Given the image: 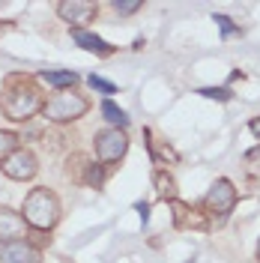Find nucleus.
Returning a JSON list of instances; mask_svg holds the SVG:
<instances>
[{
	"label": "nucleus",
	"mask_w": 260,
	"mask_h": 263,
	"mask_svg": "<svg viewBox=\"0 0 260 263\" xmlns=\"http://www.w3.org/2000/svg\"><path fill=\"white\" fill-rule=\"evenodd\" d=\"M45 105V96L39 90V84L33 75H24V72H15L6 78V87H3V96H0V111L6 120L12 123H27L33 114H39Z\"/></svg>",
	"instance_id": "obj_1"
},
{
	"label": "nucleus",
	"mask_w": 260,
	"mask_h": 263,
	"mask_svg": "<svg viewBox=\"0 0 260 263\" xmlns=\"http://www.w3.org/2000/svg\"><path fill=\"white\" fill-rule=\"evenodd\" d=\"M21 213H24L27 228L48 233V230H54V224L60 221V200H57V195H54L51 189H45V185H36V189H30V192H27Z\"/></svg>",
	"instance_id": "obj_2"
},
{
	"label": "nucleus",
	"mask_w": 260,
	"mask_h": 263,
	"mask_svg": "<svg viewBox=\"0 0 260 263\" xmlns=\"http://www.w3.org/2000/svg\"><path fill=\"white\" fill-rule=\"evenodd\" d=\"M236 200H239V192H236V185L228 180V177H221V180H215L210 185V192L203 197V215L210 218V228H221L225 221H228V215L233 213V206H236Z\"/></svg>",
	"instance_id": "obj_3"
},
{
	"label": "nucleus",
	"mask_w": 260,
	"mask_h": 263,
	"mask_svg": "<svg viewBox=\"0 0 260 263\" xmlns=\"http://www.w3.org/2000/svg\"><path fill=\"white\" fill-rule=\"evenodd\" d=\"M87 111H90L87 96L75 93V90H57V93L48 96L45 105H42V114H45L48 123H75V120H81Z\"/></svg>",
	"instance_id": "obj_4"
},
{
	"label": "nucleus",
	"mask_w": 260,
	"mask_h": 263,
	"mask_svg": "<svg viewBox=\"0 0 260 263\" xmlns=\"http://www.w3.org/2000/svg\"><path fill=\"white\" fill-rule=\"evenodd\" d=\"M93 147H96V159L102 164H117L129 149V138H126L123 129H102L96 132Z\"/></svg>",
	"instance_id": "obj_5"
},
{
	"label": "nucleus",
	"mask_w": 260,
	"mask_h": 263,
	"mask_svg": "<svg viewBox=\"0 0 260 263\" xmlns=\"http://www.w3.org/2000/svg\"><path fill=\"white\" fill-rule=\"evenodd\" d=\"M0 171H3V177H9V180L27 182V180H33V177L39 174V159H36V153H33V149L18 147L9 159H3V162H0Z\"/></svg>",
	"instance_id": "obj_6"
},
{
	"label": "nucleus",
	"mask_w": 260,
	"mask_h": 263,
	"mask_svg": "<svg viewBox=\"0 0 260 263\" xmlns=\"http://www.w3.org/2000/svg\"><path fill=\"white\" fill-rule=\"evenodd\" d=\"M57 15L72 30H84L99 15V3H93V0H63V3H57Z\"/></svg>",
	"instance_id": "obj_7"
},
{
	"label": "nucleus",
	"mask_w": 260,
	"mask_h": 263,
	"mask_svg": "<svg viewBox=\"0 0 260 263\" xmlns=\"http://www.w3.org/2000/svg\"><path fill=\"white\" fill-rule=\"evenodd\" d=\"M168 206H171V218H174V228L179 230H210V218L200 213V210H195L192 203H182V200H168Z\"/></svg>",
	"instance_id": "obj_8"
},
{
	"label": "nucleus",
	"mask_w": 260,
	"mask_h": 263,
	"mask_svg": "<svg viewBox=\"0 0 260 263\" xmlns=\"http://www.w3.org/2000/svg\"><path fill=\"white\" fill-rule=\"evenodd\" d=\"M0 263H42V254L36 246H30V239L0 242Z\"/></svg>",
	"instance_id": "obj_9"
},
{
	"label": "nucleus",
	"mask_w": 260,
	"mask_h": 263,
	"mask_svg": "<svg viewBox=\"0 0 260 263\" xmlns=\"http://www.w3.org/2000/svg\"><path fill=\"white\" fill-rule=\"evenodd\" d=\"M27 233V221L24 215L9 210V206H0V242H15V239H24Z\"/></svg>",
	"instance_id": "obj_10"
},
{
	"label": "nucleus",
	"mask_w": 260,
	"mask_h": 263,
	"mask_svg": "<svg viewBox=\"0 0 260 263\" xmlns=\"http://www.w3.org/2000/svg\"><path fill=\"white\" fill-rule=\"evenodd\" d=\"M72 39H75L84 51L96 54V57H111V54L117 51L114 45H108L105 39H99L96 33H90V30H72Z\"/></svg>",
	"instance_id": "obj_11"
},
{
	"label": "nucleus",
	"mask_w": 260,
	"mask_h": 263,
	"mask_svg": "<svg viewBox=\"0 0 260 263\" xmlns=\"http://www.w3.org/2000/svg\"><path fill=\"white\" fill-rule=\"evenodd\" d=\"M39 81H45L48 87H57V90H75L78 75L72 69H42L39 72Z\"/></svg>",
	"instance_id": "obj_12"
},
{
	"label": "nucleus",
	"mask_w": 260,
	"mask_h": 263,
	"mask_svg": "<svg viewBox=\"0 0 260 263\" xmlns=\"http://www.w3.org/2000/svg\"><path fill=\"white\" fill-rule=\"evenodd\" d=\"M144 138H146V147H150V156H153V162H171V164H177L179 162V153L174 147H168V144H156L153 141V135H150V129H144Z\"/></svg>",
	"instance_id": "obj_13"
},
{
	"label": "nucleus",
	"mask_w": 260,
	"mask_h": 263,
	"mask_svg": "<svg viewBox=\"0 0 260 263\" xmlns=\"http://www.w3.org/2000/svg\"><path fill=\"white\" fill-rule=\"evenodd\" d=\"M153 185H156V192H159L162 200H174V197H177V182H174V177H171L168 171H162V167L153 174Z\"/></svg>",
	"instance_id": "obj_14"
},
{
	"label": "nucleus",
	"mask_w": 260,
	"mask_h": 263,
	"mask_svg": "<svg viewBox=\"0 0 260 263\" xmlns=\"http://www.w3.org/2000/svg\"><path fill=\"white\" fill-rule=\"evenodd\" d=\"M102 117L111 123V129H126V126H129V114H126L120 105H114L111 99L102 102Z\"/></svg>",
	"instance_id": "obj_15"
},
{
	"label": "nucleus",
	"mask_w": 260,
	"mask_h": 263,
	"mask_svg": "<svg viewBox=\"0 0 260 263\" xmlns=\"http://www.w3.org/2000/svg\"><path fill=\"white\" fill-rule=\"evenodd\" d=\"M87 156H81V153H75V156H69V162H66V177L75 182L84 180V171H87Z\"/></svg>",
	"instance_id": "obj_16"
},
{
	"label": "nucleus",
	"mask_w": 260,
	"mask_h": 263,
	"mask_svg": "<svg viewBox=\"0 0 260 263\" xmlns=\"http://www.w3.org/2000/svg\"><path fill=\"white\" fill-rule=\"evenodd\" d=\"M81 182L90 185V189H102V185H105V171H102V164H87Z\"/></svg>",
	"instance_id": "obj_17"
},
{
	"label": "nucleus",
	"mask_w": 260,
	"mask_h": 263,
	"mask_svg": "<svg viewBox=\"0 0 260 263\" xmlns=\"http://www.w3.org/2000/svg\"><path fill=\"white\" fill-rule=\"evenodd\" d=\"M18 141H21V138H18L15 132H0V162H3V159H9V156L15 153Z\"/></svg>",
	"instance_id": "obj_18"
},
{
	"label": "nucleus",
	"mask_w": 260,
	"mask_h": 263,
	"mask_svg": "<svg viewBox=\"0 0 260 263\" xmlns=\"http://www.w3.org/2000/svg\"><path fill=\"white\" fill-rule=\"evenodd\" d=\"M197 93L207 96V99H218V102H230L233 99V93H230L228 87H200Z\"/></svg>",
	"instance_id": "obj_19"
},
{
	"label": "nucleus",
	"mask_w": 260,
	"mask_h": 263,
	"mask_svg": "<svg viewBox=\"0 0 260 263\" xmlns=\"http://www.w3.org/2000/svg\"><path fill=\"white\" fill-rule=\"evenodd\" d=\"M111 6H114V12H120V15H132V12H138L144 6V0H114Z\"/></svg>",
	"instance_id": "obj_20"
},
{
	"label": "nucleus",
	"mask_w": 260,
	"mask_h": 263,
	"mask_svg": "<svg viewBox=\"0 0 260 263\" xmlns=\"http://www.w3.org/2000/svg\"><path fill=\"white\" fill-rule=\"evenodd\" d=\"M87 84H90L93 90H99V93H105V96H114V93H117L114 84L105 81V78H99V75H90V78H87Z\"/></svg>",
	"instance_id": "obj_21"
},
{
	"label": "nucleus",
	"mask_w": 260,
	"mask_h": 263,
	"mask_svg": "<svg viewBox=\"0 0 260 263\" xmlns=\"http://www.w3.org/2000/svg\"><path fill=\"white\" fill-rule=\"evenodd\" d=\"M212 21L218 24V30H221V36H225V39H228V36H233V33H239V27H236L228 15H212Z\"/></svg>",
	"instance_id": "obj_22"
},
{
	"label": "nucleus",
	"mask_w": 260,
	"mask_h": 263,
	"mask_svg": "<svg viewBox=\"0 0 260 263\" xmlns=\"http://www.w3.org/2000/svg\"><path fill=\"white\" fill-rule=\"evenodd\" d=\"M30 236H33L30 246H36V248H39V246H48V242H51V236H48V233H42V230H33Z\"/></svg>",
	"instance_id": "obj_23"
},
{
	"label": "nucleus",
	"mask_w": 260,
	"mask_h": 263,
	"mask_svg": "<svg viewBox=\"0 0 260 263\" xmlns=\"http://www.w3.org/2000/svg\"><path fill=\"white\" fill-rule=\"evenodd\" d=\"M248 132H251V135H254V138L260 141V117H254V120L248 123Z\"/></svg>",
	"instance_id": "obj_24"
},
{
	"label": "nucleus",
	"mask_w": 260,
	"mask_h": 263,
	"mask_svg": "<svg viewBox=\"0 0 260 263\" xmlns=\"http://www.w3.org/2000/svg\"><path fill=\"white\" fill-rule=\"evenodd\" d=\"M138 213H141L144 221H150V203H138Z\"/></svg>",
	"instance_id": "obj_25"
},
{
	"label": "nucleus",
	"mask_w": 260,
	"mask_h": 263,
	"mask_svg": "<svg viewBox=\"0 0 260 263\" xmlns=\"http://www.w3.org/2000/svg\"><path fill=\"white\" fill-rule=\"evenodd\" d=\"M245 159H248V162H257V159H260V147L248 149V153H245Z\"/></svg>",
	"instance_id": "obj_26"
},
{
	"label": "nucleus",
	"mask_w": 260,
	"mask_h": 263,
	"mask_svg": "<svg viewBox=\"0 0 260 263\" xmlns=\"http://www.w3.org/2000/svg\"><path fill=\"white\" fill-rule=\"evenodd\" d=\"M257 260H260V239H257Z\"/></svg>",
	"instance_id": "obj_27"
}]
</instances>
